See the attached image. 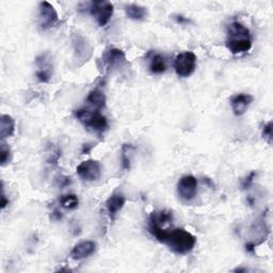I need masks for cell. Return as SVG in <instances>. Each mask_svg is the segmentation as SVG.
I'll return each mask as SVG.
<instances>
[{
  "label": "cell",
  "instance_id": "d6986e66",
  "mask_svg": "<svg viewBox=\"0 0 273 273\" xmlns=\"http://www.w3.org/2000/svg\"><path fill=\"white\" fill-rule=\"evenodd\" d=\"M173 220V213L169 210L153 211L149 218V224H154L163 227L167 223Z\"/></svg>",
  "mask_w": 273,
  "mask_h": 273
},
{
  "label": "cell",
  "instance_id": "8992f818",
  "mask_svg": "<svg viewBox=\"0 0 273 273\" xmlns=\"http://www.w3.org/2000/svg\"><path fill=\"white\" fill-rule=\"evenodd\" d=\"M59 23V15L54 7L47 2L41 3L39 7V26L41 30L47 31Z\"/></svg>",
  "mask_w": 273,
  "mask_h": 273
},
{
  "label": "cell",
  "instance_id": "8fae6325",
  "mask_svg": "<svg viewBox=\"0 0 273 273\" xmlns=\"http://www.w3.org/2000/svg\"><path fill=\"white\" fill-rule=\"evenodd\" d=\"M96 251V243L91 240H85L77 243L76 246L71 249L69 256L74 261H81L84 258H88Z\"/></svg>",
  "mask_w": 273,
  "mask_h": 273
},
{
  "label": "cell",
  "instance_id": "2e32d148",
  "mask_svg": "<svg viewBox=\"0 0 273 273\" xmlns=\"http://www.w3.org/2000/svg\"><path fill=\"white\" fill-rule=\"evenodd\" d=\"M126 15L129 20L141 22L144 21L148 15V10L145 7L137 5V4H131V5H126L124 7Z\"/></svg>",
  "mask_w": 273,
  "mask_h": 273
},
{
  "label": "cell",
  "instance_id": "7a4b0ae2",
  "mask_svg": "<svg viewBox=\"0 0 273 273\" xmlns=\"http://www.w3.org/2000/svg\"><path fill=\"white\" fill-rule=\"evenodd\" d=\"M163 243L167 244L172 252L179 255H185L194 249L196 238L184 228H174L169 229Z\"/></svg>",
  "mask_w": 273,
  "mask_h": 273
},
{
  "label": "cell",
  "instance_id": "ba28073f",
  "mask_svg": "<svg viewBox=\"0 0 273 273\" xmlns=\"http://www.w3.org/2000/svg\"><path fill=\"white\" fill-rule=\"evenodd\" d=\"M197 192V180L193 175H184L177 183V194L184 202H190Z\"/></svg>",
  "mask_w": 273,
  "mask_h": 273
},
{
  "label": "cell",
  "instance_id": "ac0fdd59",
  "mask_svg": "<svg viewBox=\"0 0 273 273\" xmlns=\"http://www.w3.org/2000/svg\"><path fill=\"white\" fill-rule=\"evenodd\" d=\"M106 100L107 99H106L105 93L97 88L92 90L87 97V103L91 107H93L94 110H97V111H100L106 107Z\"/></svg>",
  "mask_w": 273,
  "mask_h": 273
},
{
  "label": "cell",
  "instance_id": "484cf974",
  "mask_svg": "<svg viewBox=\"0 0 273 273\" xmlns=\"http://www.w3.org/2000/svg\"><path fill=\"white\" fill-rule=\"evenodd\" d=\"M51 219L54 220V221H59L62 219V213L59 211V210H57L54 209L51 213Z\"/></svg>",
  "mask_w": 273,
  "mask_h": 273
},
{
  "label": "cell",
  "instance_id": "5bb4252c",
  "mask_svg": "<svg viewBox=\"0 0 273 273\" xmlns=\"http://www.w3.org/2000/svg\"><path fill=\"white\" fill-rule=\"evenodd\" d=\"M126 203V197L121 192H116L108 197L106 201V209L109 214V218L113 221L116 219L118 213L123 209Z\"/></svg>",
  "mask_w": 273,
  "mask_h": 273
},
{
  "label": "cell",
  "instance_id": "9a60e30c",
  "mask_svg": "<svg viewBox=\"0 0 273 273\" xmlns=\"http://www.w3.org/2000/svg\"><path fill=\"white\" fill-rule=\"evenodd\" d=\"M167 60L161 53H152L149 59V69L152 74L159 75L167 70Z\"/></svg>",
  "mask_w": 273,
  "mask_h": 273
},
{
  "label": "cell",
  "instance_id": "3957f363",
  "mask_svg": "<svg viewBox=\"0 0 273 273\" xmlns=\"http://www.w3.org/2000/svg\"><path fill=\"white\" fill-rule=\"evenodd\" d=\"M74 116L89 131L97 134H103L108 131V120L100 111L81 108L74 111Z\"/></svg>",
  "mask_w": 273,
  "mask_h": 273
},
{
  "label": "cell",
  "instance_id": "52a82bcc",
  "mask_svg": "<svg viewBox=\"0 0 273 273\" xmlns=\"http://www.w3.org/2000/svg\"><path fill=\"white\" fill-rule=\"evenodd\" d=\"M35 77L42 83H47L50 81L52 73H53V65L51 61V57L49 52L42 53L35 59Z\"/></svg>",
  "mask_w": 273,
  "mask_h": 273
},
{
  "label": "cell",
  "instance_id": "ffe728a7",
  "mask_svg": "<svg viewBox=\"0 0 273 273\" xmlns=\"http://www.w3.org/2000/svg\"><path fill=\"white\" fill-rule=\"evenodd\" d=\"M135 148L133 144H123L122 150H121V162H122V169L124 171H128L131 169V161H132V156Z\"/></svg>",
  "mask_w": 273,
  "mask_h": 273
},
{
  "label": "cell",
  "instance_id": "5b68a950",
  "mask_svg": "<svg viewBox=\"0 0 273 273\" xmlns=\"http://www.w3.org/2000/svg\"><path fill=\"white\" fill-rule=\"evenodd\" d=\"M196 68V56L192 51H185L176 56L174 69L177 76L187 78L191 76Z\"/></svg>",
  "mask_w": 273,
  "mask_h": 273
},
{
  "label": "cell",
  "instance_id": "603a6c76",
  "mask_svg": "<svg viewBox=\"0 0 273 273\" xmlns=\"http://www.w3.org/2000/svg\"><path fill=\"white\" fill-rule=\"evenodd\" d=\"M262 136L265 139V141L268 142V144H271L272 143V122L271 121L264 126Z\"/></svg>",
  "mask_w": 273,
  "mask_h": 273
},
{
  "label": "cell",
  "instance_id": "277c9868",
  "mask_svg": "<svg viewBox=\"0 0 273 273\" xmlns=\"http://www.w3.org/2000/svg\"><path fill=\"white\" fill-rule=\"evenodd\" d=\"M88 9L99 27H105L110 22L114 11L113 5L110 2H106V0L92 2L90 3Z\"/></svg>",
  "mask_w": 273,
  "mask_h": 273
},
{
  "label": "cell",
  "instance_id": "44dd1931",
  "mask_svg": "<svg viewBox=\"0 0 273 273\" xmlns=\"http://www.w3.org/2000/svg\"><path fill=\"white\" fill-rule=\"evenodd\" d=\"M59 203H60L61 207H63L64 209L73 210V209H76L78 207L79 198L75 194H65V195H62L60 197Z\"/></svg>",
  "mask_w": 273,
  "mask_h": 273
},
{
  "label": "cell",
  "instance_id": "6da1fadb",
  "mask_svg": "<svg viewBox=\"0 0 273 273\" xmlns=\"http://www.w3.org/2000/svg\"><path fill=\"white\" fill-rule=\"evenodd\" d=\"M226 47L233 54H242L252 48V35L248 27L239 22L227 26Z\"/></svg>",
  "mask_w": 273,
  "mask_h": 273
},
{
  "label": "cell",
  "instance_id": "4316f807",
  "mask_svg": "<svg viewBox=\"0 0 273 273\" xmlns=\"http://www.w3.org/2000/svg\"><path fill=\"white\" fill-rule=\"evenodd\" d=\"M94 147H95V145H93V144H89V143H87V144H83L81 153H82V154H89L90 151H91Z\"/></svg>",
  "mask_w": 273,
  "mask_h": 273
},
{
  "label": "cell",
  "instance_id": "cb8c5ba5",
  "mask_svg": "<svg viewBox=\"0 0 273 273\" xmlns=\"http://www.w3.org/2000/svg\"><path fill=\"white\" fill-rule=\"evenodd\" d=\"M255 177H256L255 172H251V173L246 177V179H243V181H242V189H249L250 187L252 186Z\"/></svg>",
  "mask_w": 273,
  "mask_h": 273
},
{
  "label": "cell",
  "instance_id": "4fadbf2b",
  "mask_svg": "<svg viewBox=\"0 0 273 273\" xmlns=\"http://www.w3.org/2000/svg\"><path fill=\"white\" fill-rule=\"evenodd\" d=\"M73 46L75 56L78 60H82L83 62L88 61L92 53V48L88 41L80 34H73Z\"/></svg>",
  "mask_w": 273,
  "mask_h": 273
},
{
  "label": "cell",
  "instance_id": "f1b7e54d",
  "mask_svg": "<svg viewBox=\"0 0 273 273\" xmlns=\"http://www.w3.org/2000/svg\"><path fill=\"white\" fill-rule=\"evenodd\" d=\"M60 181H61L60 187H64V186H67L70 184V178L69 177H61Z\"/></svg>",
  "mask_w": 273,
  "mask_h": 273
},
{
  "label": "cell",
  "instance_id": "9c48e42d",
  "mask_svg": "<svg viewBox=\"0 0 273 273\" xmlns=\"http://www.w3.org/2000/svg\"><path fill=\"white\" fill-rule=\"evenodd\" d=\"M78 176L85 181H96L102 176V167L97 160L82 161L76 169Z\"/></svg>",
  "mask_w": 273,
  "mask_h": 273
},
{
  "label": "cell",
  "instance_id": "7402d4cb",
  "mask_svg": "<svg viewBox=\"0 0 273 273\" xmlns=\"http://www.w3.org/2000/svg\"><path fill=\"white\" fill-rule=\"evenodd\" d=\"M10 160H11L10 147L7 144V143L3 142L2 147H0V162H2L3 167H5L10 162Z\"/></svg>",
  "mask_w": 273,
  "mask_h": 273
},
{
  "label": "cell",
  "instance_id": "83f0119b",
  "mask_svg": "<svg viewBox=\"0 0 273 273\" xmlns=\"http://www.w3.org/2000/svg\"><path fill=\"white\" fill-rule=\"evenodd\" d=\"M175 21H176L178 24H188V23H190V21H189L188 19H186V17L183 16V15H177V16L175 17Z\"/></svg>",
  "mask_w": 273,
  "mask_h": 273
},
{
  "label": "cell",
  "instance_id": "e0dca14e",
  "mask_svg": "<svg viewBox=\"0 0 273 273\" xmlns=\"http://www.w3.org/2000/svg\"><path fill=\"white\" fill-rule=\"evenodd\" d=\"M15 132V121L8 114H3L0 117V138L5 140L14 135Z\"/></svg>",
  "mask_w": 273,
  "mask_h": 273
},
{
  "label": "cell",
  "instance_id": "7c38bea8",
  "mask_svg": "<svg viewBox=\"0 0 273 273\" xmlns=\"http://www.w3.org/2000/svg\"><path fill=\"white\" fill-rule=\"evenodd\" d=\"M253 100H254V97L250 94L239 93V94L234 95L231 98V106H232L233 113L236 117L243 116V114L247 112L250 105L253 103Z\"/></svg>",
  "mask_w": 273,
  "mask_h": 273
},
{
  "label": "cell",
  "instance_id": "d4e9b609",
  "mask_svg": "<svg viewBox=\"0 0 273 273\" xmlns=\"http://www.w3.org/2000/svg\"><path fill=\"white\" fill-rule=\"evenodd\" d=\"M3 187V194H2V209H5L8 205H9V199L7 198L6 194H5V189H4V183L2 184Z\"/></svg>",
  "mask_w": 273,
  "mask_h": 273
},
{
  "label": "cell",
  "instance_id": "30bf717a",
  "mask_svg": "<svg viewBox=\"0 0 273 273\" xmlns=\"http://www.w3.org/2000/svg\"><path fill=\"white\" fill-rule=\"evenodd\" d=\"M103 63L107 71L120 68L127 63L126 56L123 50L119 48H109L103 54Z\"/></svg>",
  "mask_w": 273,
  "mask_h": 273
}]
</instances>
